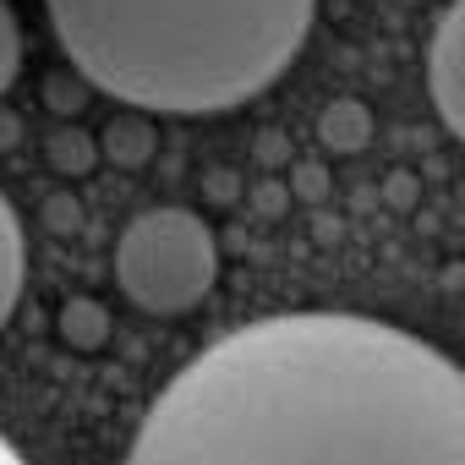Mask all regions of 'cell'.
I'll use <instances>...</instances> for the list:
<instances>
[{
    "mask_svg": "<svg viewBox=\"0 0 465 465\" xmlns=\"http://www.w3.org/2000/svg\"><path fill=\"white\" fill-rule=\"evenodd\" d=\"M23 280H28V242H23V219L0 192V329L12 323L17 302H23Z\"/></svg>",
    "mask_w": 465,
    "mask_h": 465,
    "instance_id": "obj_5",
    "label": "cell"
},
{
    "mask_svg": "<svg viewBox=\"0 0 465 465\" xmlns=\"http://www.w3.org/2000/svg\"><path fill=\"white\" fill-rule=\"evenodd\" d=\"M0 465H28V460H23V454H17V449L6 443V438H0Z\"/></svg>",
    "mask_w": 465,
    "mask_h": 465,
    "instance_id": "obj_7",
    "label": "cell"
},
{
    "mask_svg": "<svg viewBox=\"0 0 465 465\" xmlns=\"http://www.w3.org/2000/svg\"><path fill=\"white\" fill-rule=\"evenodd\" d=\"M126 465H465V367L361 312H280L186 361Z\"/></svg>",
    "mask_w": 465,
    "mask_h": 465,
    "instance_id": "obj_1",
    "label": "cell"
},
{
    "mask_svg": "<svg viewBox=\"0 0 465 465\" xmlns=\"http://www.w3.org/2000/svg\"><path fill=\"white\" fill-rule=\"evenodd\" d=\"M427 94H432V110L443 115V126L465 143V0H454L432 28Z\"/></svg>",
    "mask_w": 465,
    "mask_h": 465,
    "instance_id": "obj_4",
    "label": "cell"
},
{
    "mask_svg": "<svg viewBox=\"0 0 465 465\" xmlns=\"http://www.w3.org/2000/svg\"><path fill=\"white\" fill-rule=\"evenodd\" d=\"M66 61L132 110L219 115L302 55L318 0H45Z\"/></svg>",
    "mask_w": 465,
    "mask_h": 465,
    "instance_id": "obj_2",
    "label": "cell"
},
{
    "mask_svg": "<svg viewBox=\"0 0 465 465\" xmlns=\"http://www.w3.org/2000/svg\"><path fill=\"white\" fill-rule=\"evenodd\" d=\"M219 274L213 230L192 208H148L115 242V285L132 307L153 318L192 312Z\"/></svg>",
    "mask_w": 465,
    "mask_h": 465,
    "instance_id": "obj_3",
    "label": "cell"
},
{
    "mask_svg": "<svg viewBox=\"0 0 465 465\" xmlns=\"http://www.w3.org/2000/svg\"><path fill=\"white\" fill-rule=\"evenodd\" d=\"M17 72H23V23L6 0H0V94L17 83Z\"/></svg>",
    "mask_w": 465,
    "mask_h": 465,
    "instance_id": "obj_6",
    "label": "cell"
}]
</instances>
